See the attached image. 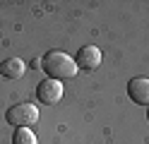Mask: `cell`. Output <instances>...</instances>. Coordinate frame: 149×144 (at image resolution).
Returning <instances> with one entry per match:
<instances>
[{
    "instance_id": "7a4b0ae2",
    "label": "cell",
    "mask_w": 149,
    "mask_h": 144,
    "mask_svg": "<svg viewBox=\"0 0 149 144\" xmlns=\"http://www.w3.org/2000/svg\"><path fill=\"white\" fill-rule=\"evenodd\" d=\"M5 120L10 125H15V127H29L31 130V125H36V120H39V111H36L34 103H17L12 108H7Z\"/></svg>"
},
{
    "instance_id": "8992f818",
    "label": "cell",
    "mask_w": 149,
    "mask_h": 144,
    "mask_svg": "<svg viewBox=\"0 0 149 144\" xmlns=\"http://www.w3.org/2000/svg\"><path fill=\"white\" fill-rule=\"evenodd\" d=\"M24 70H26V65L19 58H7V60L0 63V74L7 77V79H19L24 74Z\"/></svg>"
},
{
    "instance_id": "5b68a950",
    "label": "cell",
    "mask_w": 149,
    "mask_h": 144,
    "mask_svg": "<svg viewBox=\"0 0 149 144\" xmlns=\"http://www.w3.org/2000/svg\"><path fill=\"white\" fill-rule=\"evenodd\" d=\"M127 96L139 106H149V77H135L127 84Z\"/></svg>"
},
{
    "instance_id": "6da1fadb",
    "label": "cell",
    "mask_w": 149,
    "mask_h": 144,
    "mask_svg": "<svg viewBox=\"0 0 149 144\" xmlns=\"http://www.w3.org/2000/svg\"><path fill=\"white\" fill-rule=\"evenodd\" d=\"M41 67L43 72L48 74V79H70L74 77L77 72V63H74V58L63 53V51H48L43 58H41Z\"/></svg>"
},
{
    "instance_id": "3957f363",
    "label": "cell",
    "mask_w": 149,
    "mask_h": 144,
    "mask_svg": "<svg viewBox=\"0 0 149 144\" xmlns=\"http://www.w3.org/2000/svg\"><path fill=\"white\" fill-rule=\"evenodd\" d=\"M36 99L46 106H53L63 99V82L58 79H43L39 86H36Z\"/></svg>"
},
{
    "instance_id": "52a82bcc",
    "label": "cell",
    "mask_w": 149,
    "mask_h": 144,
    "mask_svg": "<svg viewBox=\"0 0 149 144\" xmlns=\"http://www.w3.org/2000/svg\"><path fill=\"white\" fill-rule=\"evenodd\" d=\"M36 134L29 130V127H17L15 130V137H12V144H36Z\"/></svg>"
},
{
    "instance_id": "ba28073f",
    "label": "cell",
    "mask_w": 149,
    "mask_h": 144,
    "mask_svg": "<svg viewBox=\"0 0 149 144\" xmlns=\"http://www.w3.org/2000/svg\"><path fill=\"white\" fill-rule=\"evenodd\" d=\"M147 120H149V113H147Z\"/></svg>"
},
{
    "instance_id": "277c9868",
    "label": "cell",
    "mask_w": 149,
    "mask_h": 144,
    "mask_svg": "<svg viewBox=\"0 0 149 144\" xmlns=\"http://www.w3.org/2000/svg\"><path fill=\"white\" fill-rule=\"evenodd\" d=\"M74 63H77V70H96V67L101 65V51L96 46H84V48H79L77 55H74Z\"/></svg>"
}]
</instances>
